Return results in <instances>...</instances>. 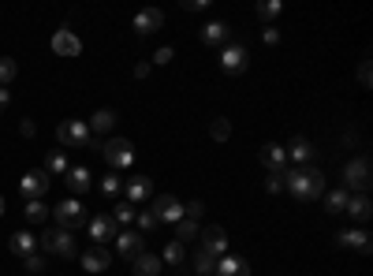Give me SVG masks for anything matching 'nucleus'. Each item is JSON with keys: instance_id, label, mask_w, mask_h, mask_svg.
Listing matches in <instances>:
<instances>
[{"instance_id": "obj_1", "label": "nucleus", "mask_w": 373, "mask_h": 276, "mask_svg": "<svg viewBox=\"0 0 373 276\" xmlns=\"http://www.w3.org/2000/svg\"><path fill=\"white\" fill-rule=\"evenodd\" d=\"M284 190H291L299 202H317L321 194H325V175L314 165L291 168V172H284Z\"/></svg>"}, {"instance_id": "obj_2", "label": "nucleus", "mask_w": 373, "mask_h": 276, "mask_svg": "<svg viewBox=\"0 0 373 276\" xmlns=\"http://www.w3.org/2000/svg\"><path fill=\"white\" fill-rule=\"evenodd\" d=\"M38 247H41V254H56V257H78V247H75V235L68 232V228H45L41 235H38Z\"/></svg>"}, {"instance_id": "obj_3", "label": "nucleus", "mask_w": 373, "mask_h": 276, "mask_svg": "<svg viewBox=\"0 0 373 276\" xmlns=\"http://www.w3.org/2000/svg\"><path fill=\"white\" fill-rule=\"evenodd\" d=\"M56 138L60 145H68V150H78V145H93V135H90V127L83 120H63L56 127Z\"/></svg>"}, {"instance_id": "obj_4", "label": "nucleus", "mask_w": 373, "mask_h": 276, "mask_svg": "<svg viewBox=\"0 0 373 276\" xmlns=\"http://www.w3.org/2000/svg\"><path fill=\"white\" fill-rule=\"evenodd\" d=\"M101 153L108 160V168H131L135 165V145L127 142V138H108L101 145Z\"/></svg>"}, {"instance_id": "obj_5", "label": "nucleus", "mask_w": 373, "mask_h": 276, "mask_svg": "<svg viewBox=\"0 0 373 276\" xmlns=\"http://www.w3.org/2000/svg\"><path fill=\"white\" fill-rule=\"evenodd\" d=\"M53 220H56V228H83L86 224V209H83V202L78 198H68V202H60L56 209H53Z\"/></svg>"}, {"instance_id": "obj_6", "label": "nucleus", "mask_w": 373, "mask_h": 276, "mask_svg": "<svg viewBox=\"0 0 373 276\" xmlns=\"http://www.w3.org/2000/svg\"><path fill=\"white\" fill-rule=\"evenodd\" d=\"M344 180H347V187H344L347 194H351V190L366 194V190H369V183H373V180H369V157H354L351 165L344 168Z\"/></svg>"}, {"instance_id": "obj_7", "label": "nucleus", "mask_w": 373, "mask_h": 276, "mask_svg": "<svg viewBox=\"0 0 373 276\" xmlns=\"http://www.w3.org/2000/svg\"><path fill=\"white\" fill-rule=\"evenodd\" d=\"M150 213L157 217V224H180L183 220V205L172 198V194H153Z\"/></svg>"}, {"instance_id": "obj_8", "label": "nucleus", "mask_w": 373, "mask_h": 276, "mask_svg": "<svg viewBox=\"0 0 373 276\" xmlns=\"http://www.w3.org/2000/svg\"><path fill=\"white\" fill-rule=\"evenodd\" d=\"M53 187V175H48L45 168H34V172H26L23 180H19V194L26 202H34V198H41V194Z\"/></svg>"}, {"instance_id": "obj_9", "label": "nucleus", "mask_w": 373, "mask_h": 276, "mask_svg": "<svg viewBox=\"0 0 373 276\" xmlns=\"http://www.w3.org/2000/svg\"><path fill=\"white\" fill-rule=\"evenodd\" d=\"M220 68L228 75H242V71H247V48H242L239 41H228L220 48Z\"/></svg>"}, {"instance_id": "obj_10", "label": "nucleus", "mask_w": 373, "mask_h": 276, "mask_svg": "<svg viewBox=\"0 0 373 276\" xmlns=\"http://www.w3.org/2000/svg\"><path fill=\"white\" fill-rule=\"evenodd\" d=\"M86 228H90V239H93V247H105L108 239H116L120 235V228H116V220H112L108 213H101V217H93V220H86Z\"/></svg>"}, {"instance_id": "obj_11", "label": "nucleus", "mask_w": 373, "mask_h": 276, "mask_svg": "<svg viewBox=\"0 0 373 276\" xmlns=\"http://www.w3.org/2000/svg\"><path fill=\"white\" fill-rule=\"evenodd\" d=\"M202 250L213 254V257H224V254H228V235H224V228H217V224L202 228Z\"/></svg>"}, {"instance_id": "obj_12", "label": "nucleus", "mask_w": 373, "mask_h": 276, "mask_svg": "<svg viewBox=\"0 0 373 276\" xmlns=\"http://www.w3.org/2000/svg\"><path fill=\"white\" fill-rule=\"evenodd\" d=\"M53 53L56 56H78V53H83V41H78L75 30L63 26V30H56V34H53Z\"/></svg>"}, {"instance_id": "obj_13", "label": "nucleus", "mask_w": 373, "mask_h": 276, "mask_svg": "<svg viewBox=\"0 0 373 276\" xmlns=\"http://www.w3.org/2000/svg\"><path fill=\"white\" fill-rule=\"evenodd\" d=\"M116 250H120V257L135 262L138 254H145V239H142L138 232H120V235H116Z\"/></svg>"}, {"instance_id": "obj_14", "label": "nucleus", "mask_w": 373, "mask_h": 276, "mask_svg": "<svg viewBox=\"0 0 373 276\" xmlns=\"http://www.w3.org/2000/svg\"><path fill=\"white\" fill-rule=\"evenodd\" d=\"M160 26H165V11H160V8H142L135 15V30H138V34H153V30H160Z\"/></svg>"}, {"instance_id": "obj_15", "label": "nucleus", "mask_w": 373, "mask_h": 276, "mask_svg": "<svg viewBox=\"0 0 373 276\" xmlns=\"http://www.w3.org/2000/svg\"><path fill=\"white\" fill-rule=\"evenodd\" d=\"M262 165H265L269 172H287V153H284V145L265 142V145H262Z\"/></svg>"}, {"instance_id": "obj_16", "label": "nucleus", "mask_w": 373, "mask_h": 276, "mask_svg": "<svg viewBox=\"0 0 373 276\" xmlns=\"http://www.w3.org/2000/svg\"><path fill=\"white\" fill-rule=\"evenodd\" d=\"M8 250L15 257H30V254H38V235H30V232H15L8 239Z\"/></svg>"}, {"instance_id": "obj_17", "label": "nucleus", "mask_w": 373, "mask_h": 276, "mask_svg": "<svg viewBox=\"0 0 373 276\" xmlns=\"http://www.w3.org/2000/svg\"><path fill=\"white\" fill-rule=\"evenodd\" d=\"M112 265V254L105 250V247H90V250H83V269L86 272H105Z\"/></svg>"}, {"instance_id": "obj_18", "label": "nucleus", "mask_w": 373, "mask_h": 276, "mask_svg": "<svg viewBox=\"0 0 373 276\" xmlns=\"http://www.w3.org/2000/svg\"><path fill=\"white\" fill-rule=\"evenodd\" d=\"M217 276H250V265L235 254H224L217 257Z\"/></svg>"}, {"instance_id": "obj_19", "label": "nucleus", "mask_w": 373, "mask_h": 276, "mask_svg": "<svg viewBox=\"0 0 373 276\" xmlns=\"http://www.w3.org/2000/svg\"><path fill=\"white\" fill-rule=\"evenodd\" d=\"M153 198V180H145V175H135V180H127V202H145Z\"/></svg>"}, {"instance_id": "obj_20", "label": "nucleus", "mask_w": 373, "mask_h": 276, "mask_svg": "<svg viewBox=\"0 0 373 276\" xmlns=\"http://www.w3.org/2000/svg\"><path fill=\"white\" fill-rule=\"evenodd\" d=\"M202 41H205V45H220V48H224V45L232 41V30L224 26V23H205V26H202Z\"/></svg>"}, {"instance_id": "obj_21", "label": "nucleus", "mask_w": 373, "mask_h": 276, "mask_svg": "<svg viewBox=\"0 0 373 276\" xmlns=\"http://www.w3.org/2000/svg\"><path fill=\"white\" fill-rule=\"evenodd\" d=\"M131 265H135V269H131L135 276H160V265H165V262H160L157 254H138Z\"/></svg>"}, {"instance_id": "obj_22", "label": "nucleus", "mask_w": 373, "mask_h": 276, "mask_svg": "<svg viewBox=\"0 0 373 276\" xmlns=\"http://www.w3.org/2000/svg\"><path fill=\"white\" fill-rule=\"evenodd\" d=\"M284 153L295 160V165H310V160H314V145L306 142V138H291V145H287Z\"/></svg>"}, {"instance_id": "obj_23", "label": "nucleus", "mask_w": 373, "mask_h": 276, "mask_svg": "<svg viewBox=\"0 0 373 276\" xmlns=\"http://www.w3.org/2000/svg\"><path fill=\"white\" fill-rule=\"evenodd\" d=\"M344 213H351L354 220H369L373 205H369V198H366V194H351V198H347V209H344Z\"/></svg>"}, {"instance_id": "obj_24", "label": "nucleus", "mask_w": 373, "mask_h": 276, "mask_svg": "<svg viewBox=\"0 0 373 276\" xmlns=\"http://www.w3.org/2000/svg\"><path fill=\"white\" fill-rule=\"evenodd\" d=\"M112 123H116V112H112V108H97L93 120H90L86 127H90V135H93V131L105 135V131H112Z\"/></svg>"}, {"instance_id": "obj_25", "label": "nucleus", "mask_w": 373, "mask_h": 276, "mask_svg": "<svg viewBox=\"0 0 373 276\" xmlns=\"http://www.w3.org/2000/svg\"><path fill=\"white\" fill-rule=\"evenodd\" d=\"M90 180H93V175H90L83 165H78V168H68V187H71V194H86V190H90Z\"/></svg>"}, {"instance_id": "obj_26", "label": "nucleus", "mask_w": 373, "mask_h": 276, "mask_svg": "<svg viewBox=\"0 0 373 276\" xmlns=\"http://www.w3.org/2000/svg\"><path fill=\"white\" fill-rule=\"evenodd\" d=\"M339 247H354L359 254H369V250H373L366 232H344V235H339Z\"/></svg>"}, {"instance_id": "obj_27", "label": "nucleus", "mask_w": 373, "mask_h": 276, "mask_svg": "<svg viewBox=\"0 0 373 276\" xmlns=\"http://www.w3.org/2000/svg\"><path fill=\"white\" fill-rule=\"evenodd\" d=\"M194 269H198L202 276H213V272H217V257L205 254V250L198 247V250H194Z\"/></svg>"}, {"instance_id": "obj_28", "label": "nucleus", "mask_w": 373, "mask_h": 276, "mask_svg": "<svg viewBox=\"0 0 373 276\" xmlns=\"http://www.w3.org/2000/svg\"><path fill=\"white\" fill-rule=\"evenodd\" d=\"M68 168L71 165H68V157H63V153H48L45 157V172L48 175H68Z\"/></svg>"}, {"instance_id": "obj_29", "label": "nucleus", "mask_w": 373, "mask_h": 276, "mask_svg": "<svg viewBox=\"0 0 373 276\" xmlns=\"http://www.w3.org/2000/svg\"><path fill=\"white\" fill-rule=\"evenodd\" d=\"M347 198H351L347 190H329V194H325V209H329V213H344V209H347Z\"/></svg>"}, {"instance_id": "obj_30", "label": "nucleus", "mask_w": 373, "mask_h": 276, "mask_svg": "<svg viewBox=\"0 0 373 276\" xmlns=\"http://www.w3.org/2000/svg\"><path fill=\"white\" fill-rule=\"evenodd\" d=\"M187 239H198V220H190V217L175 224V242H187Z\"/></svg>"}, {"instance_id": "obj_31", "label": "nucleus", "mask_w": 373, "mask_h": 276, "mask_svg": "<svg viewBox=\"0 0 373 276\" xmlns=\"http://www.w3.org/2000/svg\"><path fill=\"white\" fill-rule=\"evenodd\" d=\"M23 213H26V220H30V224H41V220L48 217V205H45L41 198H34V202H26Z\"/></svg>"}, {"instance_id": "obj_32", "label": "nucleus", "mask_w": 373, "mask_h": 276, "mask_svg": "<svg viewBox=\"0 0 373 276\" xmlns=\"http://www.w3.org/2000/svg\"><path fill=\"white\" fill-rule=\"evenodd\" d=\"M15 75H19V63H15L11 56H0V86H8Z\"/></svg>"}, {"instance_id": "obj_33", "label": "nucleus", "mask_w": 373, "mask_h": 276, "mask_svg": "<svg viewBox=\"0 0 373 276\" xmlns=\"http://www.w3.org/2000/svg\"><path fill=\"white\" fill-rule=\"evenodd\" d=\"M209 135H213L217 142H228V138H232V123L224 120V116H217V120H213V127H209Z\"/></svg>"}, {"instance_id": "obj_34", "label": "nucleus", "mask_w": 373, "mask_h": 276, "mask_svg": "<svg viewBox=\"0 0 373 276\" xmlns=\"http://www.w3.org/2000/svg\"><path fill=\"white\" fill-rule=\"evenodd\" d=\"M135 228H138V235L142 232H153L157 228V217L150 213V209H142V213H135Z\"/></svg>"}, {"instance_id": "obj_35", "label": "nucleus", "mask_w": 373, "mask_h": 276, "mask_svg": "<svg viewBox=\"0 0 373 276\" xmlns=\"http://www.w3.org/2000/svg\"><path fill=\"white\" fill-rule=\"evenodd\" d=\"M160 262L180 265V262H183V242H168V247H165V254H160Z\"/></svg>"}, {"instance_id": "obj_36", "label": "nucleus", "mask_w": 373, "mask_h": 276, "mask_svg": "<svg viewBox=\"0 0 373 276\" xmlns=\"http://www.w3.org/2000/svg\"><path fill=\"white\" fill-rule=\"evenodd\" d=\"M112 220H116V224H131V220H135V205H131V202H120L116 213H112Z\"/></svg>"}, {"instance_id": "obj_37", "label": "nucleus", "mask_w": 373, "mask_h": 276, "mask_svg": "<svg viewBox=\"0 0 373 276\" xmlns=\"http://www.w3.org/2000/svg\"><path fill=\"white\" fill-rule=\"evenodd\" d=\"M101 190H105V194H108V198H112V194H120V190H123V180H120V175H116V172H108V175H105V180H101Z\"/></svg>"}, {"instance_id": "obj_38", "label": "nucleus", "mask_w": 373, "mask_h": 276, "mask_svg": "<svg viewBox=\"0 0 373 276\" xmlns=\"http://www.w3.org/2000/svg\"><path fill=\"white\" fill-rule=\"evenodd\" d=\"M280 15V0H265V4H257V19H277Z\"/></svg>"}, {"instance_id": "obj_39", "label": "nucleus", "mask_w": 373, "mask_h": 276, "mask_svg": "<svg viewBox=\"0 0 373 276\" xmlns=\"http://www.w3.org/2000/svg\"><path fill=\"white\" fill-rule=\"evenodd\" d=\"M23 265H26V272H41L45 269V254H30V257H23Z\"/></svg>"}, {"instance_id": "obj_40", "label": "nucleus", "mask_w": 373, "mask_h": 276, "mask_svg": "<svg viewBox=\"0 0 373 276\" xmlns=\"http://www.w3.org/2000/svg\"><path fill=\"white\" fill-rule=\"evenodd\" d=\"M265 190H269V194H280V190H284V172H269Z\"/></svg>"}, {"instance_id": "obj_41", "label": "nucleus", "mask_w": 373, "mask_h": 276, "mask_svg": "<svg viewBox=\"0 0 373 276\" xmlns=\"http://www.w3.org/2000/svg\"><path fill=\"white\" fill-rule=\"evenodd\" d=\"M175 60V53H172V48L165 45V48H157V56H153V63H172Z\"/></svg>"}, {"instance_id": "obj_42", "label": "nucleus", "mask_w": 373, "mask_h": 276, "mask_svg": "<svg viewBox=\"0 0 373 276\" xmlns=\"http://www.w3.org/2000/svg\"><path fill=\"white\" fill-rule=\"evenodd\" d=\"M359 83L369 90V60H362V68H359Z\"/></svg>"}, {"instance_id": "obj_43", "label": "nucleus", "mask_w": 373, "mask_h": 276, "mask_svg": "<svg viewBox=\"0 0 373 276\" xmlns=\"http://www.w3.org/2000/svg\"><path fill=\"white\" fill-rule=\"evenodd\" d=\"M183 8H187V11H205V8H209V0H187Z\"/></svg>"}, {"instance_id": "obj_44", "label": "nucleus", "mask_w": 373, "mask_h": 276, "mask_svg": "<svg viewBox=\"0 0 373 276\" xmlns=\"http://www.w3.org/2000/svg\"><path fill=\"white\" fill-rule=\"evenodd\" d=\"M34 131H38V127L30 123V120H23V123H19V135H23V138H34Z\"/></svg>"}, {"instance_id": "obj_45", "label": "nucleus", "mask_w": 373, "mask_h": 276, "mask_svg": "<svg viewBox=\"0 0 373 276\" xmlns=\"http://www.w3.org/2000/svg\"><path fill=\"white\" fill-rule=\"evenodd\" d=\"M265 41L277 45V41H280V30H277V26H265Z\"/></svg>"}, {"instance_id": "obj_46", "label": "nucleus", "mask_w": 373, "mask_h": 276, "mask_svg": "<svg viewBox=\"0 0 373 276\" xmlns=\"http://www.w3.org/2000/svg\"><path fill=\"white\" fill-rule=\"evenodd\" d=\"M8 101H11V93H8L4 86H0V112H4V108H8Z\"/></svg>"}, {"instance_id": "obj_47", "label": "nucleus", "mask_w": 373, "mask_h": 276, "mask_svg": "<svg viewBox=\"0 0 373 276\" xmlns=\"http://www.w3.org/2000/svg\"><path fill=\"white\" fill-rule=\"evenodd\" d=\"M0 217H4V198H0Z\"/></svg>"}]
</instances>
